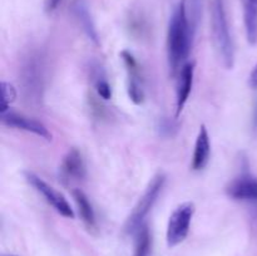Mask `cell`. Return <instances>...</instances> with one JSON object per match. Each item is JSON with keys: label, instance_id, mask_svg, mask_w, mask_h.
Instances as JSON below:
<instances>
[{"label": "cell", "instance_id": "obj_1", "mask_svg": "<svg viewBox=\"0 0 257 256\" xmlns=\"http://www.w3.org/2000/svg\"><path fill=\"white\" fill-rule=\"evenodd\" d=\"M195 28L191 24L187 13V0H180L176 7L167 33V54L171 72L175 75L190 54Z\"/></svg>", "mask_w": 257, "mask_h": 256}, {"label": "cell", "instance_id": "obj_2", "mask_svg": "<svg viewBox=\"0 0 257 256\" xmlns=\"http://www.w3.org/2000/svg\"><path fill=\"white\" fill-rule=\"evenodd\" d=\"M211 29L212 39L218 57L227 69H232L235 64V48L228 28L227 17L223 0H212L211 4Z\"/></svg>", "mask_w": 257, "mask_h": 256}, {"label": "cell", "instance_id": "obj_3", "mask_svg": "<svg viewBox=\"0 0 257 256\" xmlns=\"http://www.w3.org/2000/svg\"><path fill=\"white\" fill-rule=\"evenodd\" d=\"M166 183V175L160 172L151 180L150 185L146 188L145 193L138 201L136 205L135 210L132 211L131 216L128 217L127 222H125V231L128 233H135L141 226L145 223V218L152 210L155 203L157 202L158 197H160L161 192H162L163 187Z\"/></svg>", "mask_w": 257, "mask_h": 256}, {"label": "cell", "instance_id": "obj_4", "mask_svg": "<svg viewBox=\"0 0 257 256\" xmlns=\"http://www.w3.org/2000/svg\"><path fill=\"white\" fill-rule=\"evenodd\" d=\"M193 213H195V205L192 202L181 203L178 207L175 208L172 215L170 216L167 225L166 237H167L168 246L173 247L185 241L190 231Z\"/></svg>", "mask_w": 257, "mask_h": 256}, {"label": "cell", "instance_id": "obj_5", "mask_svg": "<svg viewBox=\"0 0 257 256\" xmlns=\"http://www.w3.org/2000/svg\"><path fill=\"white\" fill-rule=\"evenodd\" d=\"M25 178H27L28 182L58 211L62 216L68 218L74 217V212H73V208L70 207L69 202L67 201V198L59 192V191L55 190L54 187H52L50 185H48L44 180L37 176L33 172H25Z\"/></svg>", "mask_w": 257, "mask_h": 256}, {"label": "cell", "instance_id": "obj_6", "mask_svg": "<svg viewBox=\"0 0 257 256\" xmlns=\"http://www.w3.org/2000/svg\"><path fill=\"white\" fill-rule=\"evenodd\" d=\"M0 115H2V122L4 124L9 125V127L34 133V135L39 136V137L44 138L47 141L52 140V133L48 131V128L42 122L34 119V118H30L28 115L22 114V113L12 112V110L0 113Z\"/></svg>", "mask_w": 257, "mask_h": 256}, {"label": "cell", "instance_id": "obj_7", "mask_svg": "<svg viewBox=\"0 0 257 256\" xmlns=\"http://www.w3.org/2000/svg\"><path fill=\"white\" fill-rule=\"evenodd\" d=\"M226 192L233 200L257 201V178L242 176L231 181Z\"/></svg>", "mask_w": 257, "mask_h": 256}, {"label": "cell", "instance_id": "obj_8", "mask_svg": "<svg viewBox=\"0 0 257 256\" xmlns=\"http://www.w3.org/2000/svg\"><path fill=\"white\" fill-rule=\"evenodd\" d=\"M122 58L128 69V74H130V79H128V94H130V98L136 104H140V103H142L145 94H143L142 83H141L140 73H138V64L136 62L135 57L130 52H127V50H123Z\"/></svg>", "mask_w": 257, "mask_h": 256}, {"label": "cell", "instance_id": "obj_9", "mask_svg": "<svg viewBox=\"0 0 257 256\" xmlns=\"http://www.w3.org/2000/svg\"><path fill=\"white\" fill-rule=\"evenodd\" d=\"M193 74H195V64L186 63L180 70L177 80V92H176V104H177V115L182 112L183 107L187 103L193 84Z\"/></svg>", "mask_w": 257, "mask_h": 256}, {"label": "cell", "instance_id": "obj_10", "mask_svg": "<svg viewBox=\"0 0 257 256\" xmlns=\"http://www.w3.org/2000/svg\"><path fill=\"white\" fill-rule=\"evenodd\" d=\"M211 155V142L206 125H201L195 145V152L192 158V170L201 171L207 166Z\"/></svg>", "mask_w": 257, "mask_h": 256}, {"label": "cell", "instance_id": "obj_11", "mask_svg": "<svg viewBox=\"0 0 257 256\" xmlns=\"http://www.w3.org/2000/svg\"><path fill=\"white\" fill-rule=\"evenodd\" d=\"M62 173L64 177L80 180L85 176V165L82 155L77 148H72L64 157L62 163Z\"/></svg>", "mask_w": 257, "mask_h": 256}, {"label": "cell", "instance_id": "obj_12", "mask_svg": "<svg viewBox=\"0 0 257 256\" xmlns=\"http://www.w3.org/2000/svg\"><path fill=\"white\" fill-rule=\"evenodd\" d=\"M72 10L73 13H74L77 20L79 22L80 27H82L83 30L85 32V34L89 37V39H92L93 42L98 44L97 30H95L92 17H90L89 9H88V5L85 4L84 0H75V2L73 3Z\"/></svg>", "mask_w": 257, "mask_h": 256}, {"label": "cell", "instance_id": "obj_13", "mask_svg": "<svg viewBox=\"0 0 257 256\" xmlns=\"http://www.w3.org/2000/svg\"><path fill=\"white\" fill-rule=\"evenodd\" d=\"M243 7L246 37L250 44L257 43V0H241Z\"/></svg>", "mask_w": 257, "mask_h": 256}, {"label": "cell", "instance_id": "obj_14", "mask_svg": "<svg viewBox=\"0 0 257 256\" xmlns=\"http://www.w3.org/2000/svg\"><path fill=\"white\" fill-rule=\"evenodd\" d=\"M73 198H74L75 203H77L78 211H79L82 220L84 221L85 225L93 227L95 225V213L94 210H93L92 203L88 200L87 195L82 190L75 188V190H73Z\"/></svg>", "mask_w": 257, "mask_h": 256}, {"label": "cell", "instance_id": "obj_15", "mask_svg": "<svg viewBox=\"0 0 257 256\" xmlns=\"http://www.w3.org/2000/svg\"><path fill=\"white\" fill-rule=\"evenodd\" d=\"M135 256H150L152 251V236L146 223L136 231Z\"/></svg>", "mask_w": 257, "mask_h": 256}, {"label": "cell", "instance_id": "obj_16", "mask_svg": "<svg viewBox=\"0 0 257 256\" xmlns=\"http://www.w3.org/2000/svg\"><path fill=\"white\" fill-rule=\"evenodd\" d=\"M0 89H2V110H0V113H3L9 110L8 108H9L10 103L15 100L17 92H15V88L7 82H2Z\"/></svg>", "mask_w": 257, "mask_h": 256}, {"label": "cell", "instance_id": "obj_17", "mask_svg": "<svg viewBox=\"0 0 257 256\" xmlns=\"http://www.w3.org/2000/svg\"><path fill=\"white\" fill-rule=\"evenodd\" d=\"M95 88H97V92L103 99H109L112 97V88H110L109 83L104 79H99L95 84Z\"/></svg>", "mask_w": 257, "mask_h": 256}, {"label": "cell", "instance_id": "obj_18", "mask_svg": "<svg viewBox=\"0 0 257 256\" xmlns=\"http://www.w3.org/2000/svg\"><path fill=\"white\" fill-rule=\"evenodd\" d=\"M60 2H62V0H45V10H47L48 13L53 12V10L57 9L58 5L60 4Z\"/></svg>", "mask_w": 257, "mask_h": 256}, {"label": "cell", "instance_id": "obj_19", "mask_svg": "<svg viewBox=\"0 0 257 256\" xmlns=\"http://www.w3.org/2000/svg\"><path fill=\"white\" fill-rule=\"evenodd\" d=\"M250 84L252 85V87L257 88V64L255 65V68H253L252 72H251V75H250Z\"/></svg>", "mask_w": 257, "mask_h": 256}, {"label": "cell", "instance_id": "obj_20", "mask_svg": "<svg viewBox=\"0 0 257 256\" xmlns=\"http://www.w3.org/2000/svg\"><path fill=\"white\" fill-rule=\"evenodd\" d=\"M255 127L257 128V105H256V109H255Z\"/></svg>", "mask_w": 257, "mask_h": 256}, {"label": "cell", "instance_id": "obj_21", "mask_svg": "<svg viewBox=\"0 0 257 256\" xmlns=\"http://www.w3.org/2000/svg\"><path fill=\"white\" fill-rule=\"evenodd\" d=\"M4 256H15V255H4Z\"/></svg>", "mask_w": 257, "mask_h": 256}]
</instances>
